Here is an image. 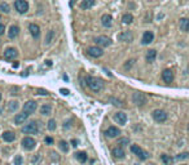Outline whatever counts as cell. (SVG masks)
<instances>
[{"label": "cell", "mask_w": 189, "mask_h": 165, "mask_svg": "<svg viewBox=\"0 0 189 165\" xmlns=\"http://www.w3.org/2000/svg\"><path fill=\"white\" fill-rule=\"evenodd\" d=\"M86 84H87V87L93 92H99V90H101V88H103V81L97 77H93V76H87L86 77Z\"/></svg>", "instance_id": "6da1fadb"}, {"label": "cell", "mask_w": 189, "mask_h": 165, "mask_svg": "<svg viewBox=\"0 0 189 165\" xmlns=\"http://www.w3.org/2000/svg\"><path fill=\"white\" fill-rule=\"evenodd\" d=\"M22 132L25 134H36L39 132V124L38 121H30L29 124H26L22 128Z\"/></svg>", "instance_id": "7a4b0ae2"}, {"label": "cell", "mask_w": 189, "mask_h": 165, "mask_svg": "<svg viewBox=\"0 0 189 165\" xmlns=\"http://www.w3.org/2000/svg\"><path fill=\"white\" fill-rule=\"evenodd\" d=\"M131 152H132L134 155H136L140 160H147L148 157H149V154L145 152L144 150L140 146H137V145H132V146H131Z\"/></svg>", "instance_id": "3957f363"}, {"label": "cell", "mask_w": 189, "mask_h": 165, "mask_svg": "<svg viewBox=\"0 0 189 165\" xmlns=\"http://www.w3.org/2000/svg\"><path fill=\"white\" fill-rule=\"evenodd\" d=\"M14 8L16 10L21 14H24L29 10V3L26 0H16V3H14Z\"/></svg>", "instance_id": "277c9868"}, {"label": "cell", "mask_w": 189, "mask_h": 165, "mask_svg": "<svg viewBox=\"0 0 189 165\" xmlns=\"http://www.w3.org/2000/svg\"><path fill=\"white\" fill-rule=\"evenodd\" d=\"M132 101L136 106H144L145 103H147V97H145L143 93L140 92H136L134 93V96H132Z\"/></svg>", "instance_id": "5b68a950"}, {"label": "cell", "mask_w": 189, "mask_h": 165, "mask_svg": "<svg viewBox=\"0 0 189 165\" xmlns=\"http://www.w3.org/2000/svg\"><path fill=\"white\" fill-rule=\"evenodd\" d=\"M152 115H153V119L157 123H165L167 120V113L163 110H154Z\"/></svg>", "instance_id": "8992f818"}, {"label": "cell", "mask_w": 189, "mask_h": 165, "mask_svg": "<svg viewBox=\"0 0 189 165\" xmlns=\"http://www.w3.org/2000/svg\"><path fill=\"white\" fill-rule=\"evenodd\" d=\"M93 41L96 43L97 45H101V47H109V45H112V43H113V40L108 36H97V38H94Z\"/></svg>", "instance_id": "52a82bcc"}, {"label": "cell", "mask_w": 189, "mask_h": 165, "mask_svg": "<svg viewBox=\"0 0 189 165\" xmlns=\"http://www.w3.org/2000/svg\"><path fill=\"white\" fill-rule=\"evenodd\" d=\"M121 134V130L117 128V126H109L106 130H105V135L109 138H114V137H118Z\"/></svg>", "instance_id": "ba28073f"}, {"label": "cell", "mask_w": 189, "mask_h": 165, "mask_svg": "<svg viewBox=\"0 0 189 165\" xmlns=\"http://www.w3.org/2000/svg\"><path fill=\"white\" fill-rule=\"evenodd\" d=\"M17 56H18V52H17L16 48H8V49H5V52H4V58L8 60V61L14 60Z\"/></svg>", "instance_id": "9c48e42d"}, {"label": "cell", "mask_w": 189, "mask_h": 165, "mask_svg": "<svg viewBox=\"0 0 189 165\" xmlns=\"http://www.w3.org/2000/svg\"><path fill=\"white\" fill-rule=\"evenodd\" d=\"M87 52H88V54L91 57H93V58H99V57H101L104 54L103 49L99 48V47H91V48H88V51Z\"/></svg>", "instance_id": "30bf717a"}, {"label": "cell", "mask_w": 189, "mask_h": 165, "mask_svg": "<svg viewBox=\"0 0 189 165\" xmlns=\"http://www.w3.org/2000/svg\"><path fill=\"white\" fill-rule=\"evenodd\" d=\"M35 145H36V142H35V139L31 138V137H25V138L22 139V146H24V148H26V150H33V148L35 147Z\"/></svg>", "instance_id": "8fae6325"}, {"label": "cell", "mask_w": 189, "mask_h": 165, "mask_svg": "<svg viewBox=\"0 0 189 165\" xmlns=\"http://www.w3.org/2000/svg\"><path fill=\"white\" fill-rule=\"evenodd\" d=\"M154 40V34L152 32V31H145L144 35H143V38H141V43L144 45H147V44H150L152 41Z\"/></svg>", "instance_id": "7c38bea8"}, {"label": "cell", "mask_w": 189, "mask_h": 165, "mask_svg": "<svg viewBox=\"0 0 189 165\" xmlns=\"http://www.w3.org/2000/svg\"><path fill=\"white\" fill-rule=\"evenodd\" d=\"M35 110H36V102H34V101H29L24 106V112H26L27 115L29 113H34Z\"/></svg>", "instance_id": "4fadbf2b"}, {"label": "cell", "mask_w": 189, "mask_h": 165, "mask_svg": "<svg viewBox=\"0 0 189 165\" xmlns=\"http://www.w3.org/2000/svg\"><path fill=\"white\" fill-rule=\"evenodd\" d=\"M114 120L117 121L118 124L125 125V124L127 123V115H126L125 112H117V113L114 115Z\"/></svg>", "instance_id": "5bb4252c"}, {"label": "cell", "mask_w": 189, "mask_h": 165, "mask_svg": "<svg viewBox=\"0 0 189 165\" xmlns=\"http://www.w3.org/2000/svg\"><path fill=\"white\" fill-rule=\"evenodd\" d=\"M162 79H163V81L165 83H167V84H170V83H172V80H174V72L171 70H165L163 72H162Z\"/></svg>", "instance_id": "9a60e30c"}, {"label": "cell", "mask_w": 189, "mask_h": 165, "mask_svg": "<svg viewBox=\"0 0 189 165\" xmlns=\"http://www.w3.org/2000/svg\"><path fill=\"white\" fill-rule=\"evenodd\" d=\"M29 31L33 35V38L36 39V38H39V35H40V27L35 23H30L29 25Z\"/></svg>", "instance_id": "2e32d148"}, {"label": "cell", "mask_w": 189, "mask_h": 165, "mask_svg": "<svg viewBox=\"0 0 189 165\" xmlns=\"http://www.w3.org/2000/svg\"><path fill=\"white\" fill-rule=\"evenodd\" d=\"M101 23H103L104 27H112L113 25V17L110 16V14H104L103 17H101Z\"/></svg>", "instance_id": "e0dca14e"}, {"label": "cell", "mask_w": 189, "mask_h": 165, "mask_svg": "<svg viewBox=\"0 0 189 165\" xmlns=\"http://www.w3.org/2000/svg\"><path fill=\"white\" fill-rule=\"evenodd\" d=\"M118 39H119L121 41L130 43V41H132V39H134V34L131 32V31H125V32H122V34L119 35Z\"/></svg>", "instance_id": "ac0fdd59"}, {"label": "cell", "mask_w": 189, "mask_h": 165, "mask_svg": "<svg viewBox=\"0 0 189 165\" xmlns=\"http://www.w3.org/2000/svg\"><path fill=\"white\" fill-rule=\"evenodd\" d=\"M27 116H29V115L26 113V112H21V113H17L16 115V116H14V123H16V124H22L24 123V121L27 119Z\"/></svg>", "instance_id": "d6986e66"}, {"label": "cell", "mask_w": 189, "mask_h": 165, "mask_svg": "<svg viewBox=\"0 0 189 165\" xmlns=\"http://www.w3.org/2000/svg\"><path fill=\"white\" fill-rule=\"evenodd\" d=\"M112 154H113L114 157H117V159H123V157H125V155H126L125 151H123V148H121V147H115V148H113Z\"/></svg>", "instance_id": "ffe728a7"}, {"label": "cell", "mask_w": 189, "mask_h": 165, "mask_svg": "<svg viewBox=\"0 0 189 165\" xmlns=\"http://www.w3.org/2000/svg\"><path fill=\"white\" fill-rule=\"evenodd\" d=\"M18 34H20V27H18V26L13 25V26L9 27V34H8V36H9L11 39H14Z\"/></svg>", "instance_id": "44dd1931"}, {"label": "cell", "mask_w": 189, "mask_h": 165, "mask_svg": "<svg viewBox=\"0 0 189 165\" xmlns=\"http://www.w3.org/2000/svg\"><path fill=\"white\" fill-rule=\"evenodd\" d=\"M180 30L188 32L189 31V18H181L180 19Z\"/></svg>", "instance_id": "7402d4cb"}, {"label": "cell", "mask_w": 189, "mask_h": 165, "mask_svg": "<svg viewBox=\"0 0 189 165\" xmlns=\"http://www.w3.org/2000/svg\"><path fill=\"white\" fill-rule=\"evenodd\" d=\"M156 57H157V51H154V49H150V51H148L147 56H145V58H147V61L149 63H152V62H154Z\"/></svg>", "instance_id": "603a6c76"}, {"label": "cell", "mask_w": 189, "mask_h": 165, "mask_svg": "<svg viewBox=\"0 0 189 165\" xmlns=\"http://www.w3.org/2000/svg\"><path fill=\"white\" fill-rule=\"evenodd\" d=\"M3 139L5 142H13L14 139H16V134H14L13 132H4L3 133Z\"/></svg>", "instance_id": "cb8c5ba5"}, {"label": "cell", "mask_w": 189, "mask_h": 165, "mask_svg": "<svg viewBox=\"0 0 189 165\" xmlns=\"http://www.w3.org/2000/svg\"><path fill=\"white\" fill-rule=\"evenodd\" d=\"M93 4H94V0H82L81 8L82 9H90L93 6Z\"/></svg>", "instance_id": "d4e9b609"}, {"label": "cell", "mask_w": 189, "mask_h": 165, "mask_svg": "<svg viewBox=\"0 0 189 165\" xmlns=\"http://www.w3.org/2000/svg\"><path fill=\"white\" fill-rule=\"evenodd\" d=\"M75 157H77V160L79 161V163H86L87 161V154L84 152V151H81V152H77L75 154Z\"/></svg>", "instance_id": "484cf974"}, {"label": "cell", "mask_w": 189, "mask_h": 165, "mask_svg": "<svg viewBox=\"0 0 189 165\" xmlns=\"http://www.w3.org/2000/svg\"><path fill=\"white\" fill-rule=\"evenodd\" d=\"M132 21H134V16L132 14H123V17H122V22L123 23H126V25H130V23H132Z\"/></svg>", "instance_id": "4316f807"}, {"label": "cell", "mask_w": 189, "mask_h": 165, "mask_svg": "<svg viewBox=\"0 0 189 165\" xmlns=\"http://www.w3.org/2000/svg\"><path fill=\"white\" fill-rule=\"evenodd\" d=\"M17 107H18V102H17V101H11V102H8V106H7V109H8V111L13 112V111L17 110Z\"/></svg>", "instance_id": "83f0119b"}, {"label": "cell", "mask_w": 189, "mask_h": 165, "mask_svg": "<svg viewBox=\"0 0 189 165\" xmlns=\"http://www.w3.org/2000/svg\"><path fill=\"white\" fill-rule=\"evenodd\" d=\"M161 159H162V161L165 163V165H171L172 163H174V159L171 156H169V155H166V154H163L162 156H161Z\"/></svg>", "instance_id": "f1b7e54d"}, {"label": "cell", "mask_w": 189, "mask_h": 165, "mask_svg": "<svg viewBox=\"0 0 189 165\" xmlns=\"http://www.w3.org/2000/svg\"><path fill=\"white\" fill-rule=\"evenodd\" d=\"M51 111H52V107H51V105H44L40 107V113L43 115H49Z\"/></svg>", "instance_id": "f546056e"}, {"label": "cell", "mask_w": 189, "mask_h": 165, "mask_svg": "<svg viewBox=\"0 0 189 165\" xmlns=\"http://www.w3.org/2000/svg\"><path fill=\"white\" fill-rule=\"evenodd\" d=\"M59 146H60V150H61L62 152H68V151H69V145H68V142H65V141H60Z\"/></svg>", "instance_id": "4dcf8cb0"}, {"label": "cell", "mask_w": 189, "mask_h": 165, "mask_svg": "<svg viewBox=\"0 0 189 165\" xmlns=\"http://www.w3.org/2000/svg\"><path fill=\"white\" fill-rule=\"evenodd\" d=\"M0 10L4 12V13H9V10H11L9 4H7V3H0Z\"/></svg>", "instance_id": "1f68e13d"}, {"label": "cell", "mask_w": 189, "mask_h": 165, "mask_svg": "<svg viewBox=\"0 0 189 165\" xmlns=\"http://www.w3.org/2000/svg\"><path fill=\"white\" fill-rule=\"evenodd\" d=\"M178 160H184V159H189V154L188 152H183V154H179L176 156Z\"/></svg>", "instance_id": "d6a6232c"}, {"label": "cell", "mask_w": 189, "mask_h": 165, "mask_svg": "<svg viewBox=\"0 0 189 165\" xmlns=\"http://www.w3.org/2000/svg\"><path fill=\"white\" fill-rule=\"evenodd\" d=\"M48 129H49V130H55V129H56V121L55 120H49L48 121Z\"/></svg>", "instance_id": "836d02e7"}, {"label": "cell", "mask_w": 189, "mask_h": 165, "mask_svg": "<svg viewBox=\"0 0 189 165\" xmlns=\"http://www.w3.org/2000/svg\"><path fill=\"white\" fill-rule=\"evenodd\" d=\"M14 165H22V157H21L20 155H17L16 157H14Z\"/></svg>", "instance_id": "e575fe53"}, {"label": "cell", "mask_w": 189, "mask_h": 165, "mask_svg": "<svg viewBox=\"0 0 189 165\" xmlns=\"http://www.w3.org/2000/svg\"><path fill=\"white\" fill-rule=\"evenodd\" d=\"M110 101H112V102H114V105H115V106H118V107H122V106H123V102L118 101V99H115V98H112Z\"/></svg>", "instance_id": "d590c367"}, {"label": "cell", "mask_w": 189, "mask_h": 165, "mask_svg": "<svg viewBox=\"0 0 189 165\" xmlns=\"http://www.w3.org/2000/svg\"><path fill=\"white\" fill-rule=\"evenodd\" d=\"M130 141H128V138H122V139H119L118 141V145H123V146H125L126 145V143H128Z\"/></svg>", "instance_id": "8d00e7d4"}, {"label": "cell", "mask_w": 189, "mask_h": 165, "mask_svg": "<svg viewBox=\"0 0 189 165\" xmlns=\"http://www.w3.org/2000/svg\"><path fill=\"white\" fill-rule=\"evenodd\" d=\"M134 62H135L134 60H130V61H127V63L125 64V68H130V67H131V66H132V64H134Z\"/></svg>", "instance_id": "74e56055"}, {"label": "cell", "mask_w": 189, "mask_h": 165, "mask_svg": "<svg viewBox=\"0 0 189 165\" xmlns=\"http://www.w3.org/2000/svg\"><path fill=\"white\" fill-rule=\"evenodd\" d=\"M46 143H47V145H52V143H53V138L52 137H46Z\"/></svg>", "instance_id": "f35d334b"}, {"label": "cell", "mask_w": 189, "mask_h": 165, "mask_svg": "<svg viewBox=\"0 0 189 165\" xmlns=\"http://www.w3.org/2000/svg\"><path fill=\"white\" fill-rule=\"evenodd\" d=\"M60 92L62 93L64 96H68L69 93H70V92H69V89H66V88H61V89H60Z\"/></svg>", "instance_id": "ab89813d"}, {"label": "cell", "mask_w": 189, "mask_h": 165, "mask_svg": "<svg viewBox=\"0 0 189 165\" xmlns=\"http://www.w3.org/2000/svg\"><path fill=\"white\" fill-rule=\"evenodd\" d=\"M4 30H5V27L3 23H0V35H3L4 34Z\"/></svg>", "instance_id": "60d3db41"}, {"label": "cell", "mask_w": 189, "mask_h": 165, "mask_svg": "<svg viewBox=\"0 0 189 165\" xmlns=\"http://www.w3.org/2000/svg\"><path fill=\"white\" fill-rule=\"evenodd\" d=\"M39 94L46 96V94H48V93H47V90H44V89H39Z\"/></svg>", "instance_id": "b9f144b4"}, {"label": "cell", "mask_w": 189, "mask_h": 165, "mask_svg": "<svg viewBox=\"0 0 189 165\" xmlns=\"http://www.w3.org/2000/svg\"><path fill=\"white\" fill-rule=\"evenodd\" d=\"M71 145H73V147H77L78 146V141L77 139H73L71 141Z\"/></svg>", "instance_id": "7bdbcfd3"}, {"label": "cell", "mask_w": 189, "mask_h": 165, "mask_svg": "<svg viewBox=\"0 0 189 165\" xmlns=\"http://www.w3.org/2000/svg\"><path fill=\"white\" fill-rule=\"evenodd\" d=\"M0 99H2V94H0Z\"/></svg>", "instance_id": "ee69618b"}, {"label": "cell", "mask_w": 189, "mask_h": 165, "mask_svg": "<svg viewBox=\"0 0 189 165\" xmlns=\"http://www.w3.org/2000/svg\"><path fill=\"white\" fill-rule=\"evenodd\" d=\"M0 112H2V109H0Z\"/></svg>", "instance_id": "f6af8a7d"}, {"label": "cell", "mask_w": 189, "mask_h": 165, "mask_svg": "<svg viewBox=\"0 0 189 165\" xmlns=\"http://www.w3.org/2000/svg\"><path fill=\"white\" fill-rule=\"evenodd\" d=\"M188 128H189V126H188Z\"/></svg>", "instance_id": "bcb514c9"}]
</instances>
